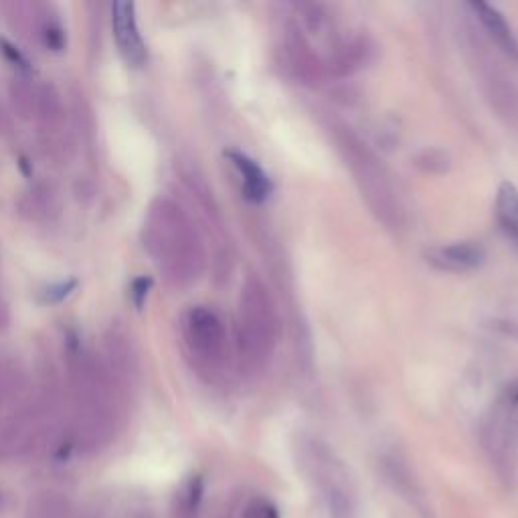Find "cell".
<instances>
[{"mask_svg": "<svg viewBox=\"0 0 518 518\" xmlns=\"http://www.w3.org/2000/svg\"><path fill=\"white\" fill-rule=\"evenodd\" d=\"M241 177V191L249 203H264L272 195V181L255 160L241 152L227 154Z\"/></svg>", "mask_w": 518, "mask_h": 518, "instance_id": "cell-13", "label": "cell"}, {"mask_svg": "<svg viewBox=\"0 0 518 518\" xmlns=\"http://www.w3.org/2000/svg\"><path fill=\"white\" fill-rule=\"evenodd\" d=\"M482 444L500 480L514 484L518 470V385L506 389L492 407L482 429Z\"/></svg>", "mask_w": 518, "mask_h": 518, "instance_id": "cell-7", "label": "cell"}, {"mask_svg": "<svg viewBox=\"0 0 518 518\" xmlns=\"http://www.w3.org/2000/svg\"><path fill=\"white\" fill-rule=\"evenodd\" d=\"M67 389L75 446L83 452L102 450L118 431L122 391L104 359L79 342L67 351Z\"/></svg>", "mask_w": 518, "mask_h": 518, "instance_id": "cell-1", "label": "cell"}, {"mask_svg": "<svg viewBox=\"0 0 518 518\" xmlns=\"http://www.w3.org/2000/svg\"><path fill=\"white\" fill-rule=\"evenodd\" d=\"M183 344L193 369L207 381H217L225 373L229 340L221 318L205 306H195L183 316Z\"/></svg>", "mask_w": 518, "mask_h": 518, "instance_id": "cell-6", "label": "cell"}, {"mask_svg": "<svg viewBox=\"0 0 518 518\" xmlns=\"http://www.w3.org/2000/svg\"><path fill=\"white\" fill-rule=\"evenodd\" d=\"M25 518H71V502L53 490L39 492L29 500Z\"/></svg>", "mask_w": 518, "mask_h": 518, "instance_id": "cell-19", "label": "cell"}, {"mask_svg": "<svg viewBox=\"0 0 518 518\" xmlns=\"http://www.w3.org/2000/svg\"><path fill=\"white\" fill-rule=\"evenodd\" d=\"M5 508H7V494L3 488H0V512H3Z\"/></svg>", "mask_w": 518, "mask_h": 518, "instance_id": "cell-25", "label": "cell"}, {"mask_svg": "<svg viewBox=\"0 0 518 518\" xmlns=\"http://www.w3.org/2000/svg\"><path fill=\"white\" fill-rule=\"evenodd\" d=\"M278 342V314L266 286L249 276L241 288L235 318V351L245 373H262Z\"/></svg>", "mask_w": 518, "mask_h": 518, "instance_id": "cell-3", "label": "cell"}, {"mask_svg": "<svg viewBox=\"0 0 518 518\" xmlns=\"http://www.w3.org/2000/svg\"><path fill=\"white\" fill-rule=\"evenodd\" d=\"M112 31L116 47L122 59L130 67H142L146 63V45L138 29L136 7L132 3H114L112 5Z\"/></svg>", "mask_w": 518, "mask_h": 518, "instance_id": "cell-11", "label": "cell"}, {"mask_svg": "<svg viewBox=\"0 0 518 518\" xmlns=\"http://www.w3.org/2000/svg\"><path fill=\"white\" fill-rule=\"evenodd\" d=\"M9 320H11L9 310H7V306L3 304V300H0V330L9 326Z\"/></svg>", "mask_w": 518, "mask_h": 518, "instance_id": "cell-24", "label": "cell"}, {"mask_svg": "<svg viewBox=\"0 0 518 518\" xmlns=\"http://www.w3.org/2000/svg\"><path fill=\"white\" fill-rule=\"evenodd\" d=\"M59 413V391L43 385L0 429V456L15 458L29 454L47 440Z\"/></svg>", "mask_w": 518, "mask_h": 518, "instance_id": "cell-5", "label": "cell"}, {"mask_svg": "<svg viewBox=\"0 0 518 518\" xmlns=\"http://www.w3.org/2000/svg\"><path fill=\"white\" fill-rule=\"evenodd\" d=\"M468 7L474 11L476 19L480 21V25L486 31V35L490 37V41L508 57L518 59V41H516L512 29L508 27L506 19L502 17V13L486 3H470Z\"/></svg>", "mask_w": 518, "mask_h": 518, "instance_id": "cell-14", "label": "cell"}, {"mask_svg": "<svg viewBox=\"0 0 518 518\" xmlns=\"http://www.w3.org/2000/svg\"><path fill=\"white\" fill-rule=\"evenodd\" d=\"M104 353L106 357L104 363L110 371V375L114 377L116 385L120 387V391H130L136 387L138 379H140V361H138V351L134 340L128 336L126 330L122 328H110L106 338H104Z\"/></svg>", "mask_w": 518, "mask_h": 518, "instance_id": "cell-10", "label": "cell"}, {"mask_svg": "<svg viewBox=\"0 0 518 518\" xmlns=\"http://www.w3.org/2000/svg\"><path fill=\"white\" fill-rule=\"evenodd\" d=\"M124 518H154V514L148 508H132Z\"/></svg>", "mask_w": 518, "mask_h": 518, "instance_id": "cell-22", "label": "cell"}, {"mask_svg": "<svg viewBox=\"0 0 518 518\" xmlns=\"http://www.w3.org/2000/svg\"><path fill=\"white\" fill-rule=\"evenodd\" d=\"M340 146L347 150V160L355 170L357 183L363 191V197H367L371 209L379 215V219H383L389 225H395L399 205L395 201V193L391 191L385 170L377 164V158L351 136L344 138Z\"/></svg>", "mask_w": 518, "mask_h": 518, "instance_id": "cell-8", "label": "cell"}, {"mask_svg": "<svg viewBox=\"0 0 518 518\" xmlns=\"http://www.w3.org/2000/svg\"><path fill=\"white\" fill-rule=\"evenodd\" d=\"M37 13V25L35 35L43 41V45L51 51H63L65 49V29L59 21V15L53 5H35Z\"/></svg>", "mask_w": 518, "mask_h": 518, "instance_id": "cell-18", "label": "cell"}, {"mask_svg": "<svg viewBox=\"0 0 518 518\" xmlns=\"http://www.w3.org/2000/svg\"><path fill=\"white\" fill-rule=\"evenodd\" d=\"M241 518H280V510L270 498L255 496L245 504Z\"/></svg>", "mask_w": 518, "mask_h": 518, "instance_id": "cell-21", "label": "cell"}, {"mask_svg": "<svg viewBox=\"0 0 518 518\" xmlns=\"http://www.w3.org/2000/svg\"><path fill=\"white\" fill-rule=\"evenodd\" d=\"M298 462L330 518H359V496L351 470L324 442L302 438Z\"/></svg>", "mask_w": 518, "mask_h": 518, "instance_id": "cell-4", "label": "cell"}, {"mask_svg": "<svg viewBox=\"0 0 518 518\" xmlns=\"http://www.w3.org/2000/svg\"><path fill=\"white\" fill-rule=\"evenodd\" d=\"M142 239L168 284L185 288L205 272V245L189 213L172 199H154L146 211Z\"/></svg>", "mask_w": 518, "mask_h": 518, "instance_id": "cell-2", "label": "cell"}, {"mask_svg": "<svg viewBox=\"0 0 518 518\" xmlns=\"http://www.w3.org/2000/svg\"><path fill=\"white\" fill-rule=\"evenodd\" d=\"M85 518H114V516H112V512H110V508H106V506H98L92 514H88Z\"/></svg>", "mask_w": 518, "mask_h": 518, "instance_id": "cell-23", "label": "cell"}, {"mask_svg": "<svg viewBox=\"0 0 518 518\" xmlns=\"http://www.w3.org/2000/svg\"><path fill=\"white\" fill-rule=\"evenodd\" d=\"M425 259L429 266H434L440 272L466 274V272L478 270L484 264L486 251L476 241H458V243L436 245L427 249Z\"/></svg>", "mask_w": 518, "mask_h": 518, "instance_id": "cell-12", "label": "cell"}, {"mask_svg": "<svg viewBox=\"0 0 518 518\" xmlns=\"http://www.w3.org/2000/svg\"><path fill=\"white\" fill-rule=\"evenodd\" d=\"M494 209L498 225L518 245V189L512 183H502L498 187Z\"/></svg>", "mask_w": 518, "mask_h": 518, "instance_id": "cell-17", "label": "cell"}, {"mask_svg": "<svg viewBox=\"0 0 518 518\" xmlns=\"http://www.w3.org/2000/svg\"><path fill=\"white\" fill-rule=\"evenodd\" d=\"M205 496V482L201 476H191L177 490L175 500H172V518H201Z\"/></svg>", "mask_w": 518, "mask_h": 518, "instance_id": "cell-16", "label": "cell"}, {"mask_svg": "<svg viewBox=\"0 0 518 518\" xmlns=\"http://www.w3.org/2000/svg\"><path fill=\"white\" fill-rule=\"evenodd\" d=\"M9 98L15 114L21 120H35L39 104V83H33L31 77H27L25 73H17L9 85Z\"/></svg>", "mask_w": 518, "mask_h": 518, "instance_id": "cell-15", "label": "cell"}, {"mask_svg": "<svg viewBox=\"0 0 518 518\" xmlns=\"http://www.w3.org/2000/svg\"><path fill=\"white\" fill-rule=\"evenodd\" d=\"M35 122L39 126V136L45 150L57 160H67L71 152V142L65 128L63 100L53 83H39V104Z\"/></svg>", "mask_w": 518, "mask_h": 518, "instance_id": "cell-9", "label": "cell"}, {"mask_svg": "<svg viewBox=\"0 0 518 518\" xmlns=\"http://www.w3.org/2000/svg\"><path fill=\"white\" fill-rule=\"evenodd\" d=\"M23 209L29 211L31 219H51L59 213L57 193L49 185H39L25 197Z\"/></svg>", "mask_w": 518, "mask_h": 518, "instance_id": "cell-20", "label": "cell"}]
</instances>
